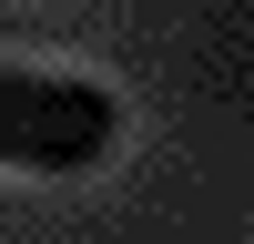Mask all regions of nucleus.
<instances>
[{"instance_id": "1", "label": "nucleus", "mask_w": 254, "mask_h": 244, "mask_svg": "<svg viewBox=\"0 0 254 244\" xmlns=\"http://www.w3.org/2000/svg\"><path fill=\"white\" fill-rule=\"evenodd\" d=\"M112 92L61 71H0V163L10 173H81L112 153Z\"/></svg>"}]
</instances>
